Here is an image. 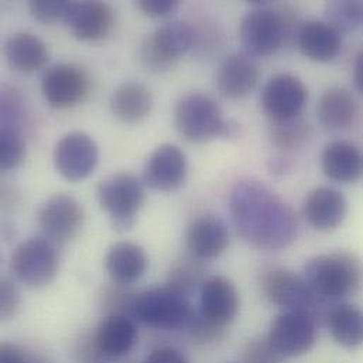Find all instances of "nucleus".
Returning <instances> with one entry per match:
<instances>
[{"label": "nucleus", "mask_w": 363, "mask_h": 363, "mask_svg": "<svg viewBox=\"0 0 363 363\" xmlns=\"http://www.w3.org/2000/svg\"><path fill=\"white\" fill-rule=\"evenodd\" d=\"M52 157L57 172L65 180L81 182L95 172L99 149L85 132H71L58 140Z\"/></svg>", "instance_id": "obj_13"}, {"label": "nucleus", "mask_w": 363, "mask_h": 363, "mask_svg": "<svg viewBox=\"0 0 363 363\" xmlns=\"http://www.w3.org/2000/svg\"><path fill=\"white\" fill-rule=\"evenodd\" d=\"M239 135H240V125L233 119H228L225 122L220 138L222 139H236V138H239Z\"/></svg>", "instance_id": "obj_43"}, {"label": "nucleus", "mask_w": 363, "mask_h": 363, "mask_svg": "<svg viewBox=\"0 0 363 363\" xmlns=\"http://www.w3.org/2000/svg\"><path fill=\"white\" fill-rule=\"evenodd\" d=\"M20 307V294L14 283L9 279L1 280L0 286V315L3 320H9L16 315Z\"/></svg>", "instance_id": "obj_37"}, {"label": "nucleus", "mask_w": 363, "mask_h": 363, "mask_svg": "<svg viewBox=\"0 0 363 363\" xmlns=\"http://www.w3.org/2000/svg\"><path fill=\"white\" fill-rule=\"evenodd\" d=\"M307 101L308 88L291 74L273 75L262 92V108L272 122L301 116Z\"/></svg>", "instance_id": "obj_14"}, {"label": "nucleus", "mask_w": 363, "mask_h": 363, "mask_svg": "<svg viewBox=\"0 0 363 363\" xmlns=\"http://www.w3.org/2000/svg\"><path fill=\"white\" fill-rule=\"evenodd\" d=\"M96 199L116 230H129L145 202V182L130 173H116L98 184Z\"/></svg>", "instance_id": "obj_4"}, {"label": "nucleus", "mask_w": 363, "mask_h": 363, "mask_svg": "<svg viewBox=\"0 0 363 363\" xmlns=\"http://www.w3.org/2000/svg\"><path fill=\"white\" fill-rule=\"evenodd\" d=\"M294 40L300 51L317 62L335 60L344 43L342 33L327 20H307L300 23Z\"/></svg>", "instance_id": "obj_21"}, {"label": "nucleus", "mask_w": 363, "mask_h": 363, "mask_svg": "<svg viewBox=\"0 0 363 363\" xmlns=\"http://www.w3.org/2000/svg\"><path fill=\"white\" fill-rule=\"evenodd\" d=\"M153 102V94L145 84L128 81L115 89L111 98V109L125 123H140L150 115Z\"/></svg>", "instance_id": "obj_26"}, {"label": "nucleus", "mask_w": 363, "mask_h": 363, "mask_svg": "<svg viewBox=\"0 0 363 363\" xmlns=\"http://www.w3.org/2000/svg\"><path fill=\"white\" fill-rule=\"evenodd\" d=\"M125 287L126 286L113 283V284L102 289V293L99 294L101 307L108 310L109 315L132 314V304H133L136 294H132Z\"/></svg>", "instance_id": "obj_33"}, {"label": "nucleus", "mask_w": 363, "mask_h": 363, "mask_svg": "<svg viewBox=\"0 0 363 363\" xmlns=\"http://www.w3.org/2000/svg\"><path fill=\"white\" fill-rule=\"evenodd\" d=\"M229 229L216 215L205 213L195 218L186 229L185 245L188 253L198 260L219 257L229 246Z\"/></svg>", "instance_id": "obj_18"}, {"label": "nucleus", "mask_w": 363, "mask_h": 363, "mask_svg": "<svg viewBox=\"0 0 363 363\" xmlns=\"http://www.w3.org/2000/svg\"><path fill=\"white\" fill-rule=\"evenodd\" d=\"M270 172L274 176H284L291 170V163L284 156H276L270 160Z\"/></svg>", "instance_id": "obj_41"}, {"label": "nucleus", "mask_w": 363, "mask_h": 363, "mask_svg": "<svg viewBox=\"0 0 363 363\" xmlns=\"http://www.w3.org/2000/svg\"><path fill=\"white\" fill-rule=\"evenodd\" d=\"M321 169L327 179L341 184L358 182L363 176V155L347 140L328 143L321 153Z\"/></svg>", "instance_id": "obj_23"}, {"label": "nucleus", "mask_w": 363, "mask_h": 363, "mask_svg": "<svg viewBox=\"0 0 363 363\" xmlns=\"http://www.w3.org/2000/svg\"><path fill=\"white\" fill-rule=\"evenodd\" d=\"M10 269L14 277L30 289L51 284L60 269L57 243L45 236L26 239L13 250Z\"/></svg>", "instance_id": "obj_6"}, {"label": "nucleus", "mask_w": 363, "mask_h": 363, "mask_svg": "<svg viewBox=\"0 0 363 363\" xmlns=\"http://www.w3.org/2000/svg\"><path fill=\"white\" fill-rule=\"evenodd\" d=\"M317 317L307 311H281L269 328L267 340L284 358L308 354L317 342Z\"/></svg>", "instance_id": "obj_10"}, {"label": "nucleus", "mask_w": 363, "mask_h": 363, "mask_svg": "<svg viewBox=\"0 0 363 363\" xmlns=\"http://www.w3.org/2000/svg\"><path fill=\"white\" fill-rule=\"evenodd\" d=\"M26 159V143L18 129L1 126L0 130V167L3 170H14L23 164Z\"/></svg>", "instance_id": "obj_32"}, {"label": "nucleus", "mask_w": 363, "mask_h": 363, "mask_svg": "<svg viewBox=\"0 0 363 363\" xmlns=\"http://www.w3.org/2000/svg\"><path fill=\"white\" fill-rule=\"evenodd\" d=\"M92 341L99 357L121 358L133 350L138 341V328L129 315H108L95 328Z\"/></svg>", "instance_id": "obj_22"}, {"label": "nucleus", "mask_w": 363, "mask_h": 363, "mask_svg": "<svg viewBox=\"0 0 363 363\" xmlns=\"http://www.w3.org/2000/svg\"><path fill=\"white\" fill-rule=\"evenodd\" d=\"M325 20L342 34L355 31L363 24V1H330L325 6Z\"/></svg>", "instance_id": "obj_30"}, {"label": "nucleus", "mask_w": 363, "mask_h": 363, "mask_svg": "<svg viewBox=\"0 0 363 363\" xmlns=\"http://www.w3.org/2000/svg\"><path fill=\"white\" fill-rule=\"evenodd\" d=\"M174 122L186 140L203 143L220 138L226 121L211 96L194 92L184 95L177 102Z\"/></svg>", "instance_id": "obj_8"}, {"label": "nucleus", "mask_w": 363, "mask_h": 363, "mask_svg": "<svg viewBox=\"0 0 363 363\" xmlns=\"http://www.w3.org/2000/svg\"><path fill=\"white\" fill-rule=\"evenodd\" d=\"M300 23L289 7L274 9L270 3H256L240 23L239 38L250 57H267L296 38Z\"/></svg>", "instance_id": "obj_3"}, {"label": "nucleus", "mask_w": 363, "mask_h": 363, "mask_svg": "<svg viewBox=\"0 0 363 363\" xmlns=\"http://www.w3.org/2000/svg\"><path fill=\"white\" fill-rule=\"evenodd\" d=\"M194 311L186 297L170 289L157 287L136 294L132 315L140 323L162 330L174 331L188 325Z\"/></svg>", "instance_id": "obj_5"}, {"label": "nucleus", "mask_w": 363, "mask_h": 363, "mask_svg": "<svg viewBox=\"0 0 363 363\" xmlns=\"http://www.w3.org/2000/svg\"><path fill=\"white\" fill-rule=\"evenodd\" d=\"M186 328H188L192 340L202 345L215 344L218 341H222L225 337V330L222 327H218V325L212 324L211 321H208L205 317L201 315V313L192 314Z\"/></svg>", "instance_id": "obj_35"}, {"label": "nucleus", "mask_w": 363, "mask_h": 363, "mask_svg": "<svg viewBox=\"0 0 363 363\" xmlns=\"http://www.w3.org/2000/svg\"><path fill=\"white\" fill-rule=\"evenodd\" d=\"M203 276V269L199 264V260L194 256L189 255V257H182L179 260L170 274H169V284L167 287L182 293V294H188L195 289L196 284H202L205 279Z\"/></svg>", "instance_id": "obj_31"}, {"label": "nucleus", "mask_w": 363, "mask_h": 363, "mask_svg": "<svg viewBox=\"0 0 363 363\" xmlns=\"http://www.w3.org/2000/svg\"><path fill=\"white\" fill-rule=\"evenodd\" d=\"M71 4L72 1L65 0H31L28 1L27 7L35 20L44 24H54L58 21L65 23L71 10Z\"/></svg>", "instance_id": "obj_34"}, {"label": "nucleus", "mask_w": 363, "mask_h": 363, "mask_svg": "<svg viewBox=\"0 0 363 363\" xmlns=\"http://www.w3.org/2000/svg\"><path fill=\"white\" fill-rule=\"evenodd\" d=\"M185 176L186 159L182 149L164 143L150 155L143 170V182L152 189L170 192L182 186Z\"/></svg>", "instance_id": "obj_17"}, {"label": "nucleus", "mask_w": 363, "mask_h": 363, "mask_svg": "<svg viewBox=\"0 0 363 363\" xmlns=\"http://www.w3.org/2000/svg\"><path fill=\"white\" fill-rule=\"evenodd\" d=\"M115 23V13L105 1H72L65 24L75 38L98 41L105 38Z\"/></svg>", "instance_id": "obj_20"}, {"label": "nucleus", "mask_w": 363, "mask_h": 363, "mask_svg": "<svg viewBox=\"0 0 363 363\" xmlns=\"http://www.w3.org/2000/svg\"><path fill=\"white\" fill-rule=\"evenodd\" d=\"M229 213L238 235L260 250H281L297 238L294 209L267 184L243 177L229 194Z\"/></svg>", "instance_id": "obj_1"}, {"label": "nucleus", "mask_w": 363, "mask_h": 363, "mask_svg": "<svg viewBox=\"0 0 363 363\" xmlns=\"http://www.w3.org/2000/svg\"><path fill=\"white\" fill-rule=\"evenodd\" d=\"M348 213V201L333 186H317L307 194L303 202V216L307 223L321 232L335 230Z\"/></svg>", "instance_id": "obj_16"}, {"label": "nucleus", "mask_w": 363, "mask_h": 363, "mask_svg": "<svg viewBox=\"0 0 363 363\" xmlns=\"http://www.w3.org/2000/svg\"><path fill=\"white\" fill-rule=\"evenodd\" d=\"M320 123L328 130L348 129L358 116V104L354 95L341 86L324 91L317 105Z\"/></svg>", "instance_id": "obj_27"}, {"label": "nucleus", "mask_w": 363, "mask_h": 363, "mask_svg": "<svg viewBox=\"0 0 363 363\" xmlns=\"http://www.w3.org/2000/svg\"><path fill=\"white\" fill-rule=\"evenodd\" d=\"M0 363H26L23 351L10 342H1L0 345Z\"/></svg>", "instance_id": "obj_40"}, {"label": "nucleus", "mask_w": 363, "mask_h": 363, "mask_svg": "<svg viewBox=\"0 0 363 363\" xmlns=\"http://www.w3.org/2000/svg\"><path fill=\"white\" fill-rule=\"evenodd\" d=\"M303 277L318 301L330 308L362 291L363 262L344 250L318 255L304 264Z\"/></svg>", "instance_id": "obj_2"}, {"label": "nucleus", "mask_w": 363, "mask_h": 363, "mask_svg": "<svg viewBox=\"0 0 363 363\" xmlns=\"http://www.w3.org/2000/svg\"><path fill=\"white\" fill-rule=\"evenodd\" d=\"M149 267L146 250L133 242H118L105 256V269L113 283L129 286L138 281Z\"/></svg>", "instance_id": "obj_24"}, {"label": "nucleus", "mask_w": 363, "mask_h": 363, "mask_svg": "<svg viewBox=\"0 0 363 363\" xmlns=\"http://www.w3.org/2000/svg\"><path fill=\"white\" fill-rule=\"evenodd\" d=\"M260 289L263 297L283 311H307L318 318L328 310L314 296L303 274L287 267H270L263 272Z\"/></svg>", "instance_id": "obj_7"}, {"label": "nucleus", "mask_w": 363, "mask_h": 363, "mask_svg": "<svg viewBox=\"0 0 363 363\" xmlns=\"http://www.w3.org/2000/svg\"><path fill=\"white\" fill-rule=\"evenodd\" d=\"M91 92V78L78 64L60 62L45 69L41 94L54 109H71L85 102Z\"/></svg>", "instance_id": "obj_11"}, {"label": "nucleus", "mask_w": 363, "mask_h": 363, "mask_svg": "<svg viewBox=\"0 0 363 363\" xmlns=\"http://www.w3.org/2000/svg\"><path fill=\"white\" fill-rule=\"evenodd\" d=\"M195 34L184 21H170L147 35L140 45V61L147 71H169L194 44Z\"/></svg>", "instance_id": "obj_9"}, {"label": "nucleus", "mask_w": 363, "mask_h": 363, "mask_svg": "<svg viewBox=\"0 0 363 363\" xmlns=\"http://www.w3.org/2000/svg\"><path fill=\"white\" fill-rule=\"evenodd\" d=\"M281 357L270 344L267 337H259L247 342L243 351V363H283Z\"/></svg>", "instance_id": "obj_36"}, {"label": "nucleus", "mask_w": 363, "mask_h": 363, "mask_svg": "<svg viewBox=\"0 0 363 363\" xmlns=\"http://www.w3.org/2000/svg\"><path fill=\"white\" fill-rule=\"evenodd\" d=\"M37 220L45 238L54 243H65L82 229L85 211L72 195L55 194L40 206Z\"/></svg>", "instance_id": "obj_12"}, {"label": "nucleus", "mask_w": 363, "mask_h": 363, "mask_svg": "<svg viewBox=\"0 0 363 363\" xmlns=\"http://www.w3.org/2000/svg\"><path fill=\"white\" fill-rule=\"evenodd\" d=\"M259 67L253 57L246 52L228 55L216 71V88L225 98L242 99L257 85Z\"/></svg>", "instance_id": "obj_19"}, {"label": "nucleus", "mask_w": 363, "mask_h": 363, "mask_svg": "<svg viewBox=\"0 0 363 363\" xmlns=\"http://www.w3.org/2000/svg\"><path fill=\"white\" fill-rule=\"evenodd\" d=\"M270 139L283 150L300 149L313 138V126L301 116L270 123Z\"/></svg>", "instance_id": "obj_29"}, {"label": "nucleus", "mask_w": 363, "mask_h": 363, "mask_svg": "<svg viewBox=\"0 0 363 363\" xmlns=\"http://www.w3.org/2000/svg\"><path fill=\"white\" fill-rule=\"evenodd\" d=\"M9 64L20 72H35L45 67L50 52L41 38L28 31L16 33L4 44Z\"/></svg>", "instance_id": "obj_28"}, {"label": "nucleus", "mask_w": 363, "mask_h": 363, "mask_svg": "<svg viewBox=\"0 0 363 363\" xmlns=\"http://www.w3.org/2000/svg\"><path fill=\"white\" fill-rule=\"evenodd\" d=\"M138 6L146 16L160 18V17L170 16L179 7V1H174V0H140V1H138Z\"/></svg>", "instance_id": "obj_38"}, {"label": "nucleus", "mask_w": 363, "mask_h": 363, "mask_svg": "<svg viewBox=\"0 0 363 363\" xmlns=\"http://www.w3.org/2000/svg\"><path fill=\"white\" fill-rule=\"evenodd\" d=\"M143 363H188L177 350L160 348L153 351Z\"/></svg>", "instance_id": "obj_39"}, {"label": "nucleus", "mask_w": 363, "mask_h": 363, "mask_svg": "<svg viewBox=\"0 0 363 363\" xmlns=\"http://www.w3.org/2000/svg\"><path fill=\"white\" fill-rule=\"evenodd\" d=\"M239 311V293L225 276H209L199 289V313L218 327H228Z\"/></svg>", "instance_id": "obj_15"}, {"label": "nucleus", "mask_w": 363, "mask_h": 363, "mask_svg": "<svg viewBox=\"0 0 363 363\" xmlns=\"http://www.w3.org/2000/svg\"><path fill=\"white\" fill-rule=\"evenodd\" d=\"M324 321L331 338L345 350H358L363 347V308L340 303L331 306Z\"/></svg>", "instance_id": "obj_25"}, {"label": "nucleus", "mask_w": 363, "mask_h": 363, "mask_svg": "<svg viewBox=\"0 0 363 363\" xmlns=\"http://www.w3.org/2000/svg\"><path fill=\"white\" fill-rule=\"evenodd\" d=\"M352 78L357 89L363 94V50L358 54L355 64H354V71H352Z\"/></svg>", "instance_id": "obj_42"}]
</instances>
